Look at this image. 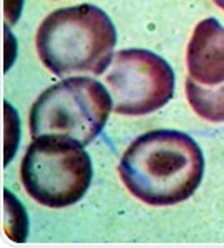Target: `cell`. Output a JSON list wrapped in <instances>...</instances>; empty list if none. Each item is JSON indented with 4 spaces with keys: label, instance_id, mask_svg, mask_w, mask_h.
I'll use <instances>...</instances> for the list:
<instances>
[{
    "label": "cell",
    "instance_id": "cell-1",
    "mask_svg": "<svg viewBox=\"0 0 224 248\" xmlns=\"http://www.w3.org/2000/svg\"><path fill=\"white\" fill-rule=\"evenodd\" d=\"M118 172L138 201L168 207L188 201L196 192L205 174V157L191 136L156 129L141 134L128 146Z\"/></svg>",
    "mask_w": 224,
    "mask_h": 248
},
{
    "label": "cell",
    "instance_id": "cell-2",
    "mask_svg": "<svg viewBox=\"0 0 224 248\" xmlns=\"http://www.w3.org/2000/svg\"><path fill=\"white\" fill-rule=\"evenodd\" d=\"M40 62L57 77L103 75L111 65L117 30L91 3L65 7L47 15L35 37Z\"/></svg>",
    "mask_w": 224,
    "mask_h": 248
},
{
    "label": "cell",
    "instance_id": "cell-3",
    "mask_svg": "<svg viewBox=\"0 0 224 248\" xmlns=\"http://www.w3.org/2000/svg\"><path fill=\"white\" fill-rule=\"evenodd\" d=\"M83 147L70 136L34 138L20 166L27 194L50 209H65L82 201L93 175L90 155Z\"/></svg>",
    "mask_w": 224,
    "mask_h": 248
},
{
    "label": "cell",
    "instance_id": "cell-4",
    "mask_svg": "<svg viewBox=\"0 0 224 248\" xmlns=\"http://www.w3.org/2000/svg\"><path fill=\"white\" fill-rule=\"evenodd\" d=\"M113 109V98L93 78L71 77L50 86L30 109V134L70 136L88 146L103 131Z\"/></svg>",
    "mask_w": 224,
    "mask_h": 248
},
{
    "label": "cell",
    "instance_id": "cell-5",
    "mask_svg": "<svg viewBox=\"0 0 224 248\" xmlns=\"http://www.w3.org/2000/svg\"><path fill=\"white\" fill-rule=\"evenodd\" d=\"M105 79L113 111L121 116H145L161 109L174 93V71L170 63L141 48L115 53Z\"/></svg>",
    "mask_w": 224,
    "mask_h": 248
},
{
    "label": "cell",
    "instance_id": "cell-6",
    "mask_svg": "<svg viewBox=\"0 0 224 248\" xmlns=\"http://www.w3.org/2000/svg\"><path fill=\"white\" fill-rule=\"evenodd\" d=\"M188 73L205 86L224 83V27L216 18H205L194 27L186 51Z\"/></svg>",
    "mask_w": 224,
    "mask_h": 248
},
{
    "label": "cell",
    "instance_id": "cell-7",
    "mask_svg": "<svg viewBox=\"0 0 224 248\" xmlns=\"http://www.w3.org/2000/svg\"><path fill=\"white\" fill-rule=\"evenodd\" d=\"M186 98L198 116L211 123L224 121V83L205 86L191 77L186 79Z\"/></svg>",
    "mask_w": 224,
    "mask_h": 248
},
{
    "label": "cell",
    "instance_id": "cell-8",
    "mask_svg": "<svg viewBox=\"0 0 224 248\" xmlns=\"http://www.w3.org/2000/svg\"><path fill=\"white\" fill-rule=\"evenodd\" d=\"M213 2H214L216 5H218L221 10H224V0H213Z\"/></svg>",
    "mask_w": 224,
    "mask_h": 248
}]
</instances>
